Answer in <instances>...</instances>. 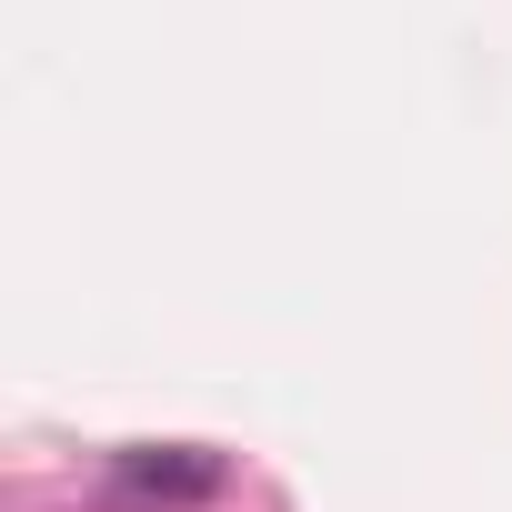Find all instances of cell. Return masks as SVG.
Returning <instances> with one entry per match:
<instances>
[{"label": "cell", "mask_w": 512, "mask_h": 512, "mask_svg": "<svg viewBox=\"0 0 512 512\" xmlns=\"http://www.w3.org/2000/svg\"><path fill=\"white\" fill-rule=\"evenodd\" d=\"M121 482L151 492V502H211V492H221V452H201V442H151V452H121Z\"/></svg>", "instance_id": "1"}]
</instances>
